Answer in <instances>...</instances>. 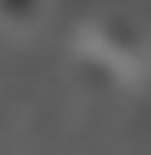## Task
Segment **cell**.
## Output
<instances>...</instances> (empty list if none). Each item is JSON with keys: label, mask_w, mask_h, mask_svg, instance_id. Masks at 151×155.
Segmentation results:
<instances>
[{"label": "cell", "mask_w": 151, "mask_h": 155, "mask_svg": "<svg viewBox=\"0 0 151 155\" xmlns=\"http://www.w3.org/2000/svg\"><path fill=\"white\" fill-rule=\"evenodd\" d=\"M0 20L4 24H36L40 4H0Z\"/></svg>", "instance_id": "cell-1"}]
</instances>
